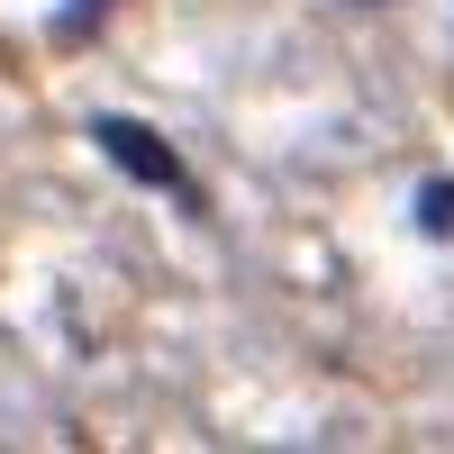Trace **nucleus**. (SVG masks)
I'll list each match as a JSON object with an SVG mask.
<instances>
[{"label": "nucleus", "instance_id": "3", "mask_svg": "<svg viewBox=\"0 0 454 454\" xmlns=\"http://www.w3.org/2000/svg\"><path fill=\"white\" fill-rule=\"evenodd\" d=\"M91 10H100V0H91Z\"/></svg>", "mask_w": 454, "mask_h": 454}, {"label": "nucleus", "instance_id": "2", "mask_svg": "<svg viewBox=\"0 0 454 454\" xmlns=\"http://www.w3.org/2000/svg\"><path fill=\"white\" fill-rule=\"evenodd\" d=\"M419 227L427 237H454V182H427L419 192Z\"/></svg>", "mask_w": 454, "mask_h": 454}, {"label": "nucleus", "instance_id": "1", "mask_svg": "<svg viewBox=\"0 0 454 454\" xmlns=\"http://www.w3.org/2000/svg\"><path fill=\"white\" fill-rule=\"evenodd\" d=\"M91 137H100V155L119 164V173L145 182V192H182V164H173V145H164L155 128H137V119H91Z\"/></svg>", "mask_w": 454, "mask_h": 454}]
</instances>
